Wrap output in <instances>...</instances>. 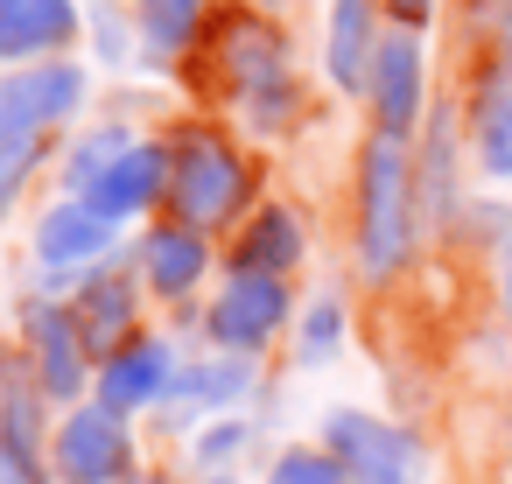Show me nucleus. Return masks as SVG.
<instances>
[{"mask_svg":"<svg viewBox=\"0 0 512 484\" xmlns=\"http://www.w3.org/2000/svg\"><path fill=\"white\" fill-rule=\"evenodd\" d=\"M246 365H218V372H190L183 379V400H232V393H246Z\"/></svg>","mask_w":512,"mask_h":484,"instance_id":"nucleus-24","label":"nucleus"},{"mask_svg":"<svg viewBox=\"0 0 512 484\" xmlns=\"http://www.w3.org/2000/svg\"><path fill=\"white\" fill-rule=\"evenodd\" d=\"M505 295H512V246H505Z\"/></svg>","mask_w":512,"mask_h":484,"instance_id":"nucleus-28","label":"nucleus"},{"mask_svg":"<svg viewBox=\"0 0 512 484\" xmlns=\"http://www.w3.org/2000/svg\"><path fill=\"white\" fill-rule=\"evenodd\" d=\"M148 43L162 50L190 43V0H148Z\"/></svg>","mask_w":512,"mask_h":484,"instance_id":"nucleus-23","label":"nucleus"},{"mask_svg":"<svg viewBox=\"0 0 512 484\" xmlns=\"http://www.w3.org/2000/svg\"><path fill=\"white\" fill-rule=\"evenodd\" d=\"M36 162H43V141H8V148H0V211L15 204V190L29 183Z\"/></svg>","mask_w":512,"mask_h":484,"instance_id":"nucleus-22","label":"nucleus"},{"mask_svg":"<svg viewBox=\"0 0 512 484\" xmlns=\"http://www.w3.org/2000/svg\"><path fill=\"white\" fill-rule=\"evenodd\" d=\"M120 155H127V134H99V141H85V148L71 155V190L85 197V190H92V183L120 162Z\"/></svg>","mask_w":512,"mask_h":484,"instance_id":"nucleus-20","label":"nucleus"},{"mask_svg":"<svg viewBox=\"0 0 512 484\" xmlns=\"http://www.w3.org/2000/svg\"><path fill=\"white\" fill-rule=\"evenodd\" d=\"M155 190H169V155H162V148H127V155H120V162L78 197V204H92L99 218L120 225V218H134V211H148Z\"/></svg>","mask_w":512,"mask_h":484,"instance_id":"nucleus-9","label":"nucleus"},{"mask_svg":"<svg viewBox=\"0 0 512 484\" xmlns=\"http://www.w3.org/2000/svg\"><path fill=\"white\" fill-rule=\"evenodd\" d=\"M141 267H148L155 295H183V288H197V274L211 267V253H204V239H197L190 225H162V232L141 246Z\"/></svg>","mask_w":512,"mask_h":484,"instance_id":"nucleus-14","label":"nucleus"},{"mask_svg":"<svg viewBox=\"0 0 512 484\" xmlns=\"http://www.w3.org/2000/svg\"><path fill=\"white\" fill-rule=\"evenodd\" d=\"M78 99H85V71H71V64L0 78V148L8 141H43V127L64 120Z\"/></svg>","mask_w":512,"mask_h":484,"instance_id":"nucleus-5","label":"nucleus"},{"mask_svg":"<svg viewBox=\"0 0 512 484\" xmlns=\"http://www.w3.org/2000/svg\"><path fill=\"white\" fill-rule=\"evenodd\" d=\"M169 197H176L183 225H218L246 197V162L218 134H183V148L169 162Z\"/></svg>","mask_w":512,"mask_h":484,"instance_id":"nucleus-2","label":"nucleus"},{"mask_svg":"<svg viewBox=\"0 0 512 484\" xmlns=\"http://www.w3.org/2000/svg\"><path fill=\"white\" fill-rule=\"evenodd\" d=\"M477 155H484V169L491 176H512V99L484 120V134H477Z\"/></svg>","mask_w":512,"mask_h":484,"instance_id":"nucleus-21","label":"nucleus"},{"mask_svg":"<svg viewBox=\"0 0 512 484\" xmlns=\"http://www.w3.org/2000/svg\"><path fill=\"white\" fill-rule=\"evenodd\" d=\"M218 484H232V477H218Z\"/></svg>","mask_w":512,"mask_h":484,"instance_id":"nucleus-29","label":"nucleus"},{"mask_svg":"<svg viewBox=\"0 0 512 484\" xmlns=\"http://www.w3.org/2000/svg\"><path fill=\"white\" fill-rule=\"evenodd\" d=\"M267 484H351V477H344V463H337L330 449H288V456L267 470Z\"/></svg>","mask_w":512,"mask_h":484,"instance_id":"nucleus-19","label":"nucleus"},{"mask_svg":"<svg viewBox=\"0 0 512 484\" xmlns=\"http://www.w3.org/2000/svg\"><path fill=\"white\" fill-rule=\"evenodd\" d=\"M281 323H288V288H281V274H246V267H239V274L225 281V295L211 302V337L232 344V351L267 344Z\"/></svg>","mask_w":512,"mask_h":484,"instance_id":"nucleus-6","label":"nucleus"},{"mask_svg":"<svg viewBox=\"0 0 512 484\" xmlns=\"http://www.w3.org/2000/svg\"><path fill=\"white\" fill-rule=\"evenodd\" d=\"M29 337H36V379H43V393H57V400H71L78 386H85V330L71 323V309H29Z\"/></svg>","mask_w":512,"mask_h":484,"instance_id":"nucleus-10","label":"nucleus"},{"mask_svg":"<svg viewBox=\"0 0 512 484\" xmlns=\"http://www.w3.org/2000/svg\"><path fill=\"white\" fill-rule=\"evenodd\" d=\"M78 29L71 0H0V57H36L57 50Z\"/></svg>","mask_w":512,"mask_h":484,"instance_id":"nucleus-12","label":"nucleus"},{"mask_svg":"<svg viewBox=\"0 0 512 484\" xmlns=\"http://www.w3.org/2000/svg\"><path fill=\"white\" fill-rule=\"evenodd\" d=\"M232 442H239V428H218V435H204V442H197V456H225Z\"/></svg>","mask_w":512,"mask_h":484,"instance_id":"nucleus-26","label":"nucleus"},{"mask_svg":"<svg viewBox=\"0 0 512 484\" xmlns=\"http://www.w3.org/2000/svg\"><path fill=\"white\" fill-rule=\"evenodd\" d=\"M323 449L344 463L351 484H421L428 477V449L393 428V421H372V414H330L323 421Z\"/></svg>","mask_w":512,"mask_h":484,"instance_id":"nucleus-1","label":"nucleus"},{"mask_svg":"<svg viewBox=\"0 0 512 484\" xmlns=\"http://www.w3.org/2000/svg\"><path fill=\"white\" fill-rule=\"evenodd\" d=\"M407 253V162L400 141L379 134L365 148V274H393Z\"/></svg>","mask_w":512,"mask_h":484,"instance_id":"nucleus-3","label":"nucleus"},{"mask_svg":"<svg viewBox=\"0 0 512 484\" xmlns=\"http://www.w3.org/2000/svg\"><path fill=\"white\" fill-rule=\"evenodd\" d=\"M225 71L239 85H281V43L260 29V22H225V43H218Z\"/></svg>","mask_w":512,"mask_h":484,"instance_id":"nucleus-16","label":"nucleus"},{"mask_svg":"<svg viewBox=\"0 0 512 484\" xmlns=\"http://www.w3.org/2000/svg\"><path fill=\"white\" fill-rule=\"evenodd\" d=\"M134 463V442H127V421L113 407H78L57 435V477L64 484H120Z\"/></svg>","mask_w":512,"mask_h":484,"instance_id":"nucleus-4","label":"nucleus"},{"mask_svg":"<svg viewBox=\"0 0 512 484\" xmlns=\"http://www.w3.org/2000/svg\"><path fill=\"white\" fill-rule=\"evenodd\" d=\"M36 393L29 386H8L0 400V470H15L22 484H43V463H36Z\"/></svg>","mask_w":512,"mask_h":484,"instance_id":"nucleus-15","label":"nucleus"},{"mask_svg":"<svg viewBox=\"0 0 512 484\" xmlns=\"http://www.w3.org/2000/svg\"><path fill=\"white\" fill-rule=\"evenodd\" d=\"M393 15H400V22L414 29V22H428V0H393Z\"/></svg>","mask_w":512,"mask_h":484,"instance_id":"nucleus-27","label":"nucleus"},{"mask_svg":"<svg viewBox=\"0 0 512 484\" xmlns=\"http://www.w3.org/2000/svg\"><path fill=\"white\" fill-rule=\"evenodd\" d=\"M302 260V225L274 204L267 218H253V232H246V246H239V267L246 274H281V267H295Z\"/></svg>","mask_w":512,"mask_h":484,"instance_id":"nucleus-17","label":"nucleus"},{"mask_svg":"<svg viewBox=\"0 0 512 484\" xmlns=\"http://www.w3.org/2000/svg\"><path fill=\"white\" fill-rule=\"evenodd\" d=\"M85 344H99L106 358L120 351V337L134 330V295L120 288V281H99V288H85Z\"/></svg>","mask_w":512,"mask_h":484,"instance_id":"nucleus-18","label":"nucleus"},{"mask_svg":"<svg viewBox=\"0 0 512 484\" xmlns=\"http://www.w3.org/2000/svg\"><path fill=\"white\" fill-rule=\"evenodd\" d=\"M162 386H169V344H155V337H127V344L99 365V407H113V414L155 407Z\"/></svg>","mask_w":512,"mask_h":484,"instance_id":"nucleus-8","label":"nucleus"},{"mask_svg":"<svg viewBox=\"0 0 512 484\" xmlns=\"http://www.w3.org/2000/svg\"><path fill=\"white\" fill-rule=\"evenodd\" d=\"M372 57H379V36H372V0H337L330 8V78L344 92H358L372 78Z\"/></svg>","mask_w":512,"mask_h":484,"instance_id":"nucleus-13","label":"nucleus"},{"mask_svg":"<svg viewBox=\"0 0 512 484\" xmlns=\"http://www.w3.org/2000/svg\"><path fill=\"white\" fill-rule=\"evenodd\" d=\"M36 253L50 260V267H78V260H106L113 253V218H99L92 204H57V211H43V225H36Z\"/></svg>","mask_w":512,"mask_h":484,"instance_id":"nucleus-11","label":"nucleus"},{"mask_svg":"<svg viewBox=\"0 0 512 484\" xmlns=\"http://www.w3.org/2000/svg\"><path fill=\"white\" fill-rule=\"evenodd\" d=\"M372 106H379V134H407L421 113V43L414 29H393L372 57Z\"/></svg>","mask_w":512,"mask_h":484,"instance_id":"nucleus-7","label":"nucleus"},{"mask_svg":"<svg viewBox=\"0 0 512 484\" xmlns=\"http://www.w3.org/2000/svg\"><path fill=\"white\" fill-rule=\"evenodd\" d=\"M337 330H344L337 302H316V309H309V330H302V358H323V351L337 344Z\"/></svg>","mask_w":512,"mask_h":484,"instance_id":"nucleus-25","label":"nucleus"}]
</instances>
